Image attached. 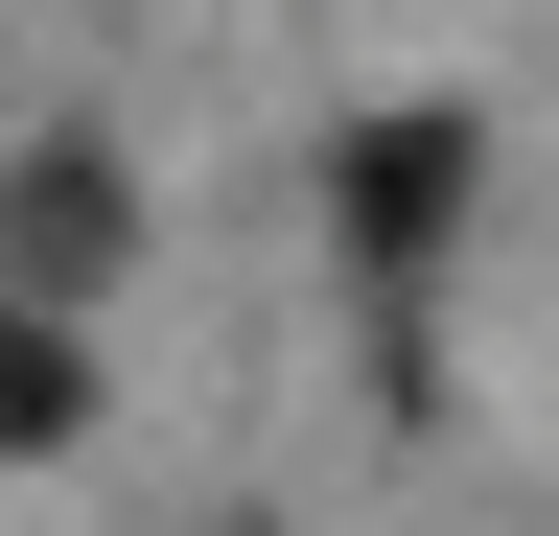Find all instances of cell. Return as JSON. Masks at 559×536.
I'll return each mask as SVG.
<instances>
[{
    "mask_svg": "<svg viewBox=\"0 0 559 536\" xmlns=\"http://www.w3.org/2000/svg\"><path fill=\"white\" fill-rule=\"evenodd\" d=\"M70 420H94V396H70V326H47V303H0V466L70 443Z\"/></svg>",
    "mask_w": 559,
    "mask_h": 536,
    "instance_id": "obj_3",
    "label": "cell"
},
{
    "mask_svg": "<svg viewBox=\"0 0 559 536\" xmlns=\"http://www.w3.org/2000/svg\"><path fill=\"white\" fill-rule=\"evenodd\" d=\"M466 117H373V141H349V257H373V281H419V257H443V211H466Z\"/></svg>",
    "mask_w": 559,
    "mask_h": 536,
    "instance_id": "obj_2",
    "label": "cell"
},
{
    "mask_svg": "<svg viewBox=\"0 0 559 536\" xmlns=\"http://www.w3.org/2000/svg\"><path fill=\"white\" fill-rule=\"evenodd\" d=\"M117 257H140V187L94 141H24V164H0V303H94Z\"/></svg>",
    "mask_w": 559,
    "mask_h": 536,
    "instance_id": "obj_1",
    "label": "cell"
}]
</instances>
